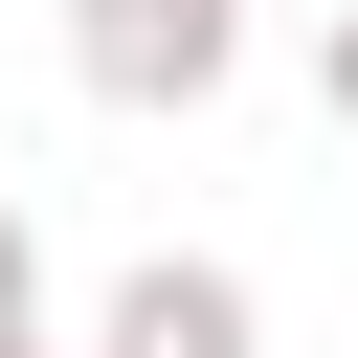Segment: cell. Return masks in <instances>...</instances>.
Instances as JSON below:
<instances>
[{
    "label": "cell",
    "instance_id": "cell-1",
    "mask_svg": "<svg viewBox=\"0 0 358 358\" xmlns=\"http://www.w3.org/2000/svg\"><path fill=\"white\" fill-rule=\"evenodd\" d=\"M67 90L90 112H224L246 90V0H67Z\"/></svg>",
    "mask_w": 358,
    "mask_h": 358
},
{
    "label": "cell",
    "instance_id": "cell-2",
    "mask_svg": "<svg viewBox=\"0 0 358 358\" xmlns=\"http://www.w3.org/2000/svg\"><path fill=\"white\" fill-rule=\"evenodd\" d=\"M90 358H268V291H246L224 246H134L112 313H90Z\"/></svg>",
    "mask_w": 358,
    "mask_h": 358
},
{
    "label": "cell",
    "instance_id": "cell-5",
    "mask_svg": "<svg viewBox=\"0 0 358 358\" xmlns=\"http://www.w3.org/2000/svg\"><path fill=\"white\" fill-rule=\"evenodd\" d=\"M0 358H67V336H0Z\"/></svg>",
    "mask_w": 358,
    "mask_h": 358
},
{
    "label": "cell",
    "instance_id": "cell-3",
    "mask_svg": "<svg viewBox=\"0 0 358 358\" xmlns=\"http://www.w3.org/2000/svg\"><path fill=\"white\" fill-rule=\"evenodd\" d=\"M0 336H45V224H22V179H0Z\"/></svg>",
    "mask_w": 358,
    "mask_h": 358
},
{
    "label": "cell",
    "instance_id": "cell-4",
    "mask_svg": "<svg viewBox=\"0 0 358 358\" xmlns=\"http://www.w3.org/2000/svg\"><path fill=\"white\" fill-rule=\"evenodd\" d=\"M313 112H336V134H358V0H336V22H313Z\"/></svg>",
    "mask_w": 358,
    "mask_h": 358
}]
</instances>
